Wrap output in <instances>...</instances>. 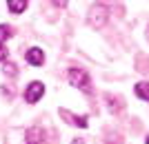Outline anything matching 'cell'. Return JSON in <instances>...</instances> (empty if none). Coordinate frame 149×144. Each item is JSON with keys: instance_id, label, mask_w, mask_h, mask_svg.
Returning <instances> with one entry per match:
<instances>
[{"instance_id": "9", "label": "cell", "mask_w": 149, "mask_h": 144, "mask_svg": "<svg viewBox=\"0 0 149 144\" xmlns=\"http://www.w3.org/2000/svg\"><path fill=\"white\" fill-rule=\"evenodd\" d=\"M2 73H5V75H16L18 71H16V67H13L11 62H5V64H2Z\"/></svg>"}, {"instance_id": "1", "label": "cell", "mask_w": 149, "mask_h": 144, "mask_svg": "<svg viewBox=\"0 0 149 144\" xmlns=\"http://www.w3.org/2000/svg\"><path fill=\"white\" fill-rule=\"evenodd\" d=\"M67 78H69V84L71 87H78L82 89V91H89V75L85 69H78V67H71V69L67 71Z\"/></svg>"}, {"instance_id": "12", "label": "cell", "mask_w": 149, "mask_h": 144, "mask_svg": "<svg viewBox=\"0 0 149 144\" xmlns=\"http://www.w3.org/2000/svg\"><path fill=\"white\" fill-rule=\"evenodd\" d=\"M145 144H149V135H147V138H145Z\"/></svg>"}, {"instance_id": "6", "label": "cell", "mask_w": 149, "mask_h": 144, "mask_svg": "<svg viewBox=\"0 0 149 144\" xmlns=\"http://www.w3.org/2000/svg\"><path fill=\"white\" fill-rule=\"evenodd\" d=\"M134 93H136L140 100L149 102V82H138L136 89H134Z\"/></svg>"}, {"instance_id": "7", "label": "cell", "mask_w": 149, "mask_h": 144, "mask_svg": "<svg viewBox=\"0 0 149 144\" xmlns=\"http://www.w3.org/2000/svg\"><path fill=\"white\" fill-rule=\"evenodd\" d=\"M27 5H29L27 0H9V2H7V7H9L11 13H22L27 9Z\"/></svg>"}, {"instance_id": "11", "label": "cell", "mask_w": 149, "mask_h": 144, "mask_svg": "<svg viewBox=\"0 0 149 144\" xmlns=\"http://www.w3.org/2000/svg\"><path fill=\"white\" fill-rule=\"evenodd\" d=\"M74 144H82V140H76V142H74Z\"/></svg>"}, {"instance_id": "2", "label": "cell", "mask_w": 149, "mask_h": 144, "mask_svg": "<svg viewBox=\"0 0 149 144\" xmlns=\"http://www.w3.org/2000/svg\"><path fill=\"white\" fill-rule=\"evenodd\" d=\"M105 20H107V7L105 5H91V9H89V25L102 27Z\"/></svg>"}, {"instance_id": "5", "label": "cell", "mask_w": 149, "mask_h": 144, "mask_svg": "<svg viewBox=\"0 0 149 144\" xmlns=\"http://www.w3.org/2000/svg\"><path fill=\"white\" fill-rule=\"evenodd\" d=\"M42 140H45V131H42V129L33 126V129L27 131V144H40Z\"/></svg>"}, {"instance_id": "10", "label": "cell", "mask_w": 149, "mask_h": 144, "mask_svg": "<svg viewBox=\"0 0 149 144\" xmlns=\"http://www.w3.org/2000/svg\"><path fill=\"white\" fill-rule=\"evenodd\" d=\"M5 60H7V47L0 42V64H5Z\"/></svg>"}, {"instance_id": "4", "label": "cell", "mask_w": 149, "mask_h": 144, "mask_svg": "<svg viewBox=\"0 0 149 144\" xmlns=\"http://www.w3.org/2000/svg\"><path fill=\"white\" fill-rule=\"evenodd\" d=\"M27 62H29L31 67H42V64H45V53H42V49L31 47V49L27 51Z\"/></svg>"}, {"instance_id": "8", "label": "cell", "mask_w": 149, "mask_h": 144, "mask_svg": "<svg viewBox=\"0 0 149 144\" xmlns=\"http://www.w3.org/2000/svg\"><path fill=\"white\" fill-rule=\"evenodd\" d=\"M11 36H13V29H11V27L0 25V42H5L7 38H11Z\"/></svg>"}, {"instance_id": "3", "label": "cell", "mask_w": 149, "mask_h": 144, "mask_svg": "<svg viewBox=\"0 0 149 144\" xmlns=\"http://www.w3.org/2000/svg\"><path fill=\"white\" fill-rule=\"evenodd\" d=\"M45 95V84L42 82H31L29 87H27V91H25V102H29V104H36L40 98Z\"/></svg>"}]
</instances>
